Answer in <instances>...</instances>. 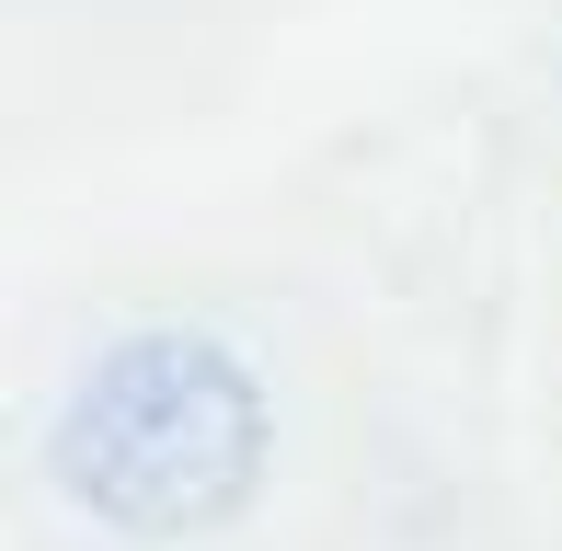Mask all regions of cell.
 Instances as JSON below:
<instances>
[{
  "instance_id": "6da1fadb",
  "label": "cell",
  "mask_w": 562,
  "mask_h": 551,
  "mask_svg": "<svg viewBox=\"0 0 562 551\" xmlns=\"http://www.w3.org/2000/svg\"><path fill=\"white\" fill-rule=\"evenodd\" d=\"M58 471L92 517L138 540L218 529L265 471V391L207 334H138L58 414Z\"/></svg>"
}]
</instances>
